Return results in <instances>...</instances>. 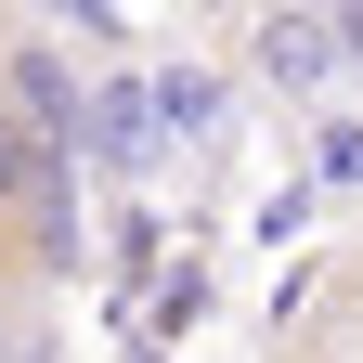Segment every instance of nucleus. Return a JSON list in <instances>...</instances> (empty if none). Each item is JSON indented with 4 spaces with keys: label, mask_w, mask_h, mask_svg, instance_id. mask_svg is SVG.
I'll return each mask as SVG.
<instances>
[{
    "label": "nucleus",
    "mask_w": 363,
    "mask_h": 363,
    "mask_svg": "<svg viewBox=\"0 0 363 363\" xmlns=\"http://www.w3.org/2000/svg\"><path fill=\"white\" fill-rule=\"evenodd\" d=\"M0 234H39L65 259V234H78V208H65V143H39V130L0 104Z\"/></svg>",
    "instance_id": "f03ea898"
},
{
    "label": "nucleus",
    "mask_w": 363,
    "mask_h": 363,
    "mask_svg": "<svg viewBox=\"0 0 363 363\" xmlns=\"http://www.w3.org/2000/svg\"><path fill=\"white\" fill-rule=\"evenodd\" d=\"M13 298H26V247L0 234V311H13Z\"/></svg>",
    "instance_id": "423d86ee"
},
{
    "label": "nucleus",
    "mask_w": 363,
    "mask_h": 363,
    "mask_svg": "<svg viewBox=\"0 0 363 363\" xmlns=\"http://www.w3.org/2000/svg\"><path fill=\"white\" fill-rule=\"evenodd\" d=\"M247 65L272 104H298V117H337V26H325V0H247Z\"/></svg>",
    "instance_id": "f257e3e1"
},
{
    "label": "nucleus",
    "mask_w": 363,
    "mask_h": 363,
    "mask_svg": "<svg viewBox=\"0 0 363 363\" xmlns=\"http://www.w3.org/2000/svg\"><path fill=\"white\" fill-rule=\"evenodd\" d=\"M0 104H13L39 143H65V117H78V78H65V52H52V39H0Z\"/></svg>",
    "instance_id": "7ed1b4c3"
},
{
    "label": "nucleus",
    "mask_w": 363,
    "mask_h": 363,
    "mask_svg": "<svg viewBox=\"0 0 363 363\" xmlns=\"http://www.w3.org/2000/svg\"><path fill=\"white\" fill-rule=\"evenodd\" d=\"M311 143H325V182L350 195V182H363V130H350V117H311Z\"/></svg>",
    "instance_id": "20e7f679"
},
{
    "label": "nucleus",
    "mask_w": 363,
    "mask_h": 363,
    "mask_svg": "<svg viewBox=\"0 0 363 363\" xmlns=\"http://www.w3.org/2000/svg\"><path fill=\"white\" fill-rule=\"evenodd\" d=\"M325 26H337V78L363 91V0H325Z\"/></svg>",
    "instance_id": "39448f33"
}]
</instances>
